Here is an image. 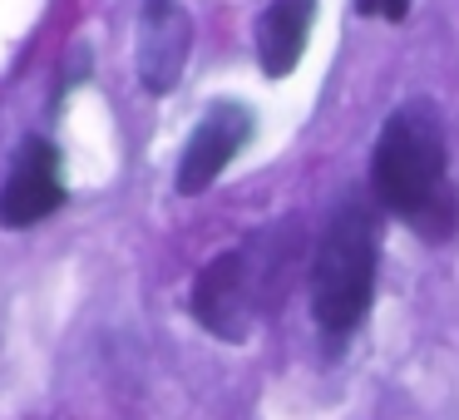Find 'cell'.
I'll use <instances>...</instances> for the list:
<instances>
[{"label": "cell", "mask_w": 459, "mask_h": 420, "mask_svg": "<svg viewBox=\"0 0 459 420\" xmlns=\"http://www.w3.org/2000/svg\"><path fill=\"white\" fill-rule=\"evenodd\" d=\"M370 193L420 238L445 242L459 228V198L449 188L445 119L429 100H410L385 119L370 149Z\"/></svg>", "instance_id": "6da1fadb"}, {"label": "cell", "mask_w": 459, "mask_h": 420, "mask_svg": "<svg viewBox=\"0 0 459 420\" xmlns=\"http://www.w3.org/2000/svg\"><path fill=\"white\" fill-rule=\"evenodd\" d=\"M376 262H380V238H376V203L370 198H346L331 213L326 232L311 258V317L326 337H346L360 327L376 297Z\"/></svg>", "instance_id": "7a4b0ae2"}, {"label": "cell", "mask_w": 459, "mask_h": 420, "mask_svg": "<svg viewBox=\"0 0 459 420\" xmlns=\"http://www.w3.org/2000/svg\"><path fill=\"white\" fill-rule=\"evenodd\" d=\"M257 248H238L212 258L193 282V317L203 321V331H212L218 341H247L252 321H257V302H262V272H267V248L272 238L252 232Z\"/></svg>", "instance_id": "3957f363"}, {"label": "cell", "mask_w": 459, "mask_h": 420, "mask_svg": "<svg viewBox=\"0 0 459 420\" xmlns=\"http://www.w3.org/2000/svg\"><path fill=\"white\" fill-rule=\"evenodd\" d=\"M247 139H252V109L247 104H238V100L208 104V114L198 119V129H193L188 149H183V159H178V179H173L183 198L212 188V183L222 179V169L242 153Z\"/></svg>", "instance_id": "277c9868"}, {"label": "cell", "mask_w": 459, "mask_h": 420, "mask_svg": "<svg viewBox=\"0 0 459 420\" xmlns=\"http://www.w3.org/2000/svg\"><path fill=\"white\" fill-rule=\"evenodd\" d=\"M193 55V21L183 0H143L139 15V84L149 94H169L183 80Z\"/></svg>", "instance_id": "5b68a950"}, {"label": "cell", "mask_w": 459, "mask_h": 420, "mask_svg": "<svg viewBox=\"0 0 459 420\" xmlns=\"http://www.w3.org/2000/svg\"><path fill=\"white\" fill-rule=\"evenodd\" d=\"M65 203L60 183V153L50 139H25L15 153V169L0 188V223L5 228H30V223L50 218Z\"/></svg>", "instance_id": "8992f818"}, {"label": "cell", "mask_w": 459, "mask_h": 420, "mask_svg": "<svg viewBox=\"0 0 459 420\" xmlns=\"http://www.w3.org/2000/svg\"><path fill=\"white\" fill-rule=\"evenodd\" d=\"M316 21V0H272L257 21V65L267 80H287L307 55V35Z\"/></svg>", "instance_id": "52a82bcc"}, {"label": "cell", "mask_w": 459, "mask_h": 420, "mask_svg": "<svg viewBox=\"0 0 459 420\" xmlns=\"http://www.w3.org/2000/svg\"><path fill=\"white\" fill-rule=\"evenodd\" d=\"M360 15H380V21H405L410 15V0H356Z\"/></svg>", "instance_id": "ba28073f"}]
</instances>
